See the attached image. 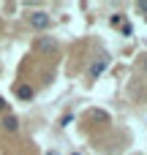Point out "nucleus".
Wrapping results in <instances>:
<instances>
[{"mask_svg": "<svg viewBox=\"0 0 147 155\" xmlns=\"http://www.w3.org/2000/svg\"><path fill=\"white\" fill-rule=\"evenodd\" d=\"M52 25V16L46 14V11H33L30 14V27H35V30H46Z\"/></svg>", "mask_w": 147, "mask_h": 155, "instance_id": "f257e3e1", "label": "nucleus"}, {"mask_svg": "<svg viewBox=\"0 0 147 155\" xmlns=\"http://www.w3.org/2000/svg\"><path fill=\"white\" fill-rule=\"evenodd\" d=\"M16 95H19V101H33V87L30 84H16Z\"/></svg>", "mask_w": 147, "mask_h": 155, "instance_id": "f03ea898", "label": "nucleus"}, {"mask_svg": "<svg viewBox=\"0 0 147 155\" xmlns=\"http://www.w3.org/2000/svg\"><path fill=\"white\" fill-rule=\"evenodd\" d=\"M106 63H109V60H106V57H101V60H98V63H95V65L90 68V76H93V79H98V76L104 74V68H106Z\"/></svg>", "mask_w": 147, "mask_h": 155, "instance_id": "7ed1b4c3", "label": "nucleus"}, {"mask_svg": "<svg viewBox=\"0 0 147 155\" xmlns=\"http://www.w3.org/2000/svg\"><path fill=\"white\" fill-rule=\"evenodd\" d=\"M3 128H5V131H16V128H19V120H16L14 114H5V117H3Z\"/></svg>", "mask_w": 147, "mask_h": 155, "instance_id": "20e7f679", "label": "nucleus"}, {"mask_svg": "<svg viewBox=\"0 0 147 155\" xmlns=\"http://www.w3.org/2000/svg\"><path fill=\"white\" fill-rule=\"evenodd\" d=\"M38 49H41V52H55V41H49V38H38Z\"/></svg>", "mask_w": 147, "mask_h": 155, "instance_id": "39448f33", "label": "nucleus"}, {"mask_svg": "<svg viewBox=\"0 0 147 155\" xmlns=\"http://www.w3.org/2000/svg\"><path fill=\"white\" fill-rule=\"evenodd\" d=\"M109 22H112V27H117V25H125V22H123V16H120V14H117V16H112V19H109Z\"/></svg>", "mask_w": 147, "mask_h": 155, "instance_id": "423d86ee", "label": "nucleus"}, {"mask_svg": "<svg viewBox=\"0 0 147 155\" xmlns=\"http://www.w3.org/2000/svg\"><path fill=\"white\" fill-rule=\"evenodd\" d=\"M71 123H74V117H71V114H63V120H60V125L65 128V125H71Z\"/></svg>", "mask_w": 147, "mask_h": 155, "instance_id": "0eeeda50", "label": "nucleus"}, {"mask_svg": "<svg viewBox=\"0 0 147 155\" xmlns=\"http://www.w3.org/2000/svg\"><path fill=\"white\" fill-rule=\"evenodd\" d=\"M136 8H139L142 14H147V0H139V3H136Z\"/></svg>", "mask_w": 147, "mask_h": 155, "instance_id": "6e6552de", "label": "nucleus"}, {"mask_svg": "<svg viewBox=\"0 0 147 155\" xmlns=\"http://www.w3.org/2000/svg\"><path fill=\"white\" fill-rule=\"evenodd\" d=\"M3 109H8V104H5V101L0 98V112H3Z\"/></svg>", "mask_w": 147, "mask_h": 155, "instance_id": "1a4fd4ad", "label": "nucleus"}, {"mask_svg": "<svg viewBox=\"0 0 147 155\" xmlns=\"http://www.w3.org/2000/svg\"><path fill=\"white\" fill-rule=\"evenodd\" d=\"M46 155H60V153H57V150H52V153H46Z\"/></svg>", "mask_w": 147, "mask_h": 155, "instance_id": "9d476101", "label": "nucleus"}, {"mask_svg": "<svg viewBox=\"0 0 147 155\" xmlns=\"http://www.w3.org/2000/svg\"><path fill=\"white\" fill-rule=\"evenodd\" d=\"M145 68H147V57H145Z\"/></svg>", "mask_w": 147, "mask_h": 155, "instance_id": "9b49d317", "label": "nucleus"}, {"mask_svg": "<svg viewBox=\"0 0 147 155\" xmlns=\"http://www.w3.org/2000/svg\"><path fill=\"white\" fill-rule=\"evenodd\" d=\"M71 155H79V153H71Z\"/></svg>", "mask_w": 147, "mask_h": 155, "instance_id": "f8f14e48", "label": "nucleus"}]
</instances>
